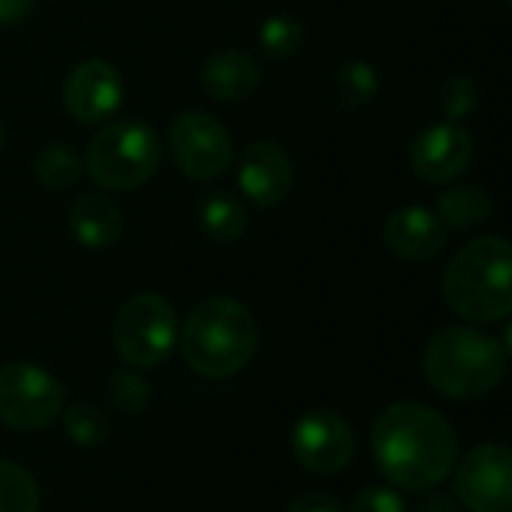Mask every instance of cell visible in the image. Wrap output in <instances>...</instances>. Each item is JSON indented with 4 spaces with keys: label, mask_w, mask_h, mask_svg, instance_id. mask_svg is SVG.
<instances>
[{
    "label": "cell",
    "mask_w": 512,
    "mask_h": 512,
    "mask_svg": "<svg viewBox=\"0 0 512 512\" xmlns=\"http://www.w3.org/2000/svg\"><path fill=\"white\" fill-rule=\"evenodd\" d=\"M456 495L471 512L512 510V456L504 444H480L456 465Z\"/></svg>",
    "instance_id": "cell-10"
},
{
    "label": "cell",
    "mask_w": 512,
    "mask_h": 512,
    "mask_svg": "<svg viewBox=\"0 0 512 512\" xmlns=\"http://www.w3.org/2000/svg\"><path fill=\"white\" fill-rule=\"evenodd\" d=\"M39 510V486L36 480L15 462L0 459V512H36Z\"/></svg>",
    "instance_id": "cell-22"
},
{
    "label": "cell",
    "mask_w": 512,
    "mask_h": 512,
    "mask_svg": "<svg viewBox=\"0 0 512 512\" xmlns=\"http://www.w3.org/2000/svg\"><path fill=\"white\" fill-rule=\"evenodd\" d=\"M510 351L477 327H447L435 333L423 354V372L432 390L468 402L495 393L507 375Z\"/></svg>",
    "instance_id": "cell-4"
},
{
    "label": "cell",
    "mask_w": 512,
    "mask_h": 512,
    "mask_svg": "<svg viewBox=\"0 0 512 512\" xmlns=\"http://www.w3.org/2000/svg\"><path fill=\"white\" fill-rule=\"evenodd\" d=\"M264 81L261 63L243 48H219L201 66V87L216 102L249 99Z\"/></svg>",
    "instance_id": "cell-15"
},
{
    "label": "cell",
    "mask_w": 512,
    "mask_h": 512,
    "mask_svg": "<svg viewBox=\"0 0 512 512\" xmlns=\"http://www.w3.org/2000/svg\"><path fill=\"white\" fill-rule=\"evenodd\" d=\"M381 90L378 69L366 60H348L342 63L330 78V102L339 111H357L369 105Z\"/></svg>",
    "instance_id": "cell-19"
},
{
    "label": "cell",
    "mask_w": 512,
    "mask_h": 512,
    "mask_svg": "<svg viewBox=\"0 0 512 512\" xmlns=\"http://www.w3.org/2000/svg\"><path fill=\"white\" fill-rule=\"evenodd\" d=\"M450 228L441 222V216L429 207L408 204L390 213L384 222V246L408 264H429L441 258L447 249Z\"/></svg>",
    "instance_id": "cell-14"
},
{
    "label": "cell",
    "mask_w": 512,
    "mask_h": 512,
    "mask_svg": "<svg viewBox=\"0 0 512 512\" xmlns=\"http://www.w3.org/2000/svg\"><path fill=\"white\" fill-rule=\"evenodd\" d=\"M105 393H108V402L123 414H144L150 399H153L150 384L138 372H129V369L111 372V378L105 384Z\"/></svg>",
    "instance_id": "cell-24"
},
{
    "label": "cell",
    "mask_w": 512,
    "mask_h": 512,
    "mask_svg": "<svg viewBox=\"0 0 512 512\" xmlns=\"http://www.w3.org/2000/svg\"><path fill=\"white\" fill-rule=\"evenodd\" d=\"M504 3H510V0H504Z\"/></svg>",
    "instance_id": "cell-31"
},
{
    "label": "cell",
    "mask_w": 512,
    "mask_h": 512,
    "mask_svg": "<svg viewBox=\"0 0 512 512\" xmlns=\"http://www.w3.org/2000/svg\"><path fill=\"white\" fill-rule=\"evenodd\" d=\"M237 186L255 207H279L294 189V165L285 147L270 138L249 144L237 165Z\"/></svg>",
    "instance_id": "cell-13"
},
{
    "label": "cell",
    "mask_w": 512,
    "mask_h": 512,
    "mask_svg": "<svg viewBox=\"0 0 512 512\" xmlns=\"http://www.w3.org/2000/svg\"><path fill=\"white\" fill-rule=\"evenodd\" d=\"M492 195L477 186V183H462V186H450L447 192H441L435 213L441 216V222L453 231H471L477 225H483L492 216Z\"/></svg>",
    "instance_id": "cell-17"
},
{
    "label": "cell",
    "mask_w": 512,
    "mask_h": 512,
    "mask_svg": "<svg viewBox=\"0 0 512 512\" xmlns=\"http://www.w3.org/2000/svg\"><path fill=\"white\" fill-rule=\"evenodd\" d=\"M63 414V429L66 438L81 447V450H93L99 444H105L108 438V417L96 402H72Z\"/></svg>",
    "instance_id": "cell-21"
},
{
    "label": "cell",
    "mask_w": 512,
    "mask_h": 512,
    "mask_svg": "<svg viewBox=\"0 0 512 512\" xmlns=\"http://www.w3.org/2000/svg\"><path fill=\"white\" fill-rule=\"evenodd\" d=\"M294 459L309 474H339L357 453V438L348 420L336 411H309L291 429Z\"/></svg>",
    "instance_id": "cell-9"
},
{
    "label": "cell",
    "mask_w": 512,
    "mask_h": 512,
    "mask_svg": "<svg viewBox=\"0 0 512 512\" xmlns=\"http://www.w3.org/2000/svg\"><path fill=\"white\" fill-rule=\"evenodd\" d=\"M69 231L84 249H111L120 240L123 213L108 192H81L69 207Z\"/></svg>",
    "instance_id": "cell-16"
},
{
    "label": "cell",
    "mask_w": 512,
    "mask_h": 512,
    "mask_svg": "<svg viewBox=\"0 0 512 512\" xmlns=\"http://www.w3.org/2000/svg\"><path fill=\"white\" fill-rule=\"evenodd\" d=\"M447 306L471 324H498L512 312V249L498 234L465 243L444 273Z\"/></svg>",
    "instance_id": "cell-3"
},
{
    "label": "cell",
    "mask_w": 512,
    "mask_h": 512,
    "mask_svg": "<svg viewBox=\"0 0 512 512\" xmlns=\"http://www.w3.org/2000/svg\"><path fill=\"white\" fill-rule=\"evenodd\" d=\"M3 141H6V126H3V120H0V150H3Z\"/></svg>",
    "instance_id": "cell-30"
},
{
    "label": "cell",
    "mask_w": 512,
    "mask_h": 512,
    "mask_svg": "<svg viewBox=\"0 0 512 512\" xmlns=\"http://www.w3.org/2000/svg\"><path fill=\"white\" fill-rule=\"evenodd\" d=\"M168 147L174 165L189 180H216L234 162V144L225 123L201 108H189L174 117L168 129Z\"/></svg>",
    "instance_id": "cell-8"
},
{
    "label": "cell",
    "mask_w": 512,
    "mask_h": 512,
    "mask_svg": "<svg viewBox=\"0 0 512 512\" xmlns=\"http://www.w3.org/2000/svg\"><path fill=\"white\" fill-rule=\"evenodd\" d=\"M351 512H408V507L399 492L387 486H369L354 498Z\"/></svg>",
    "instance_id": "cell-26"
},
{
    "label": "cell",
    "mask_w": 512,
    "mask_h": 512,
    "mask_svg": "<svg viewBox=\"0 0 512 512\" xmlns=\"http://www.w3.org/2000/svg\"><path fill=\"white\" fill-rule=\"evenodd\" d=\"M477 102H480V90H477L474 78H468V75H450L438 90V108L453 123L465 120L477 108Z\"/></svg>",
    "instance_id": "cell-25"
},
{
    "label": "cell",
    "mask_w": 512,
    "mask_h": 512,
    "mask_svg": "<svg viewBox=\"0 0 512 512\" xmlns=\"http://www.w3.org/2000/svg\"><path fill=\"white\" fill-rule=\"evenodd\" d=\"M258 42H261V48H264L270 57L288 60V57H294V54L303 48L306 33H303V24H300L297 18H291V15H273V18H267V21L261 24Z\"/></svg>",
    "instance_id": "cell-23"
},
{
    "label": "cell",
    "mask_w": 512,
    "mask_h": 512,
    "mask_svg": "<svg viewBox=\"0 0 512 512\" xmlns=\"http://www.w3.org/2000/svg\"><path fill=\"white\" fill-rule=\"evenodd\" d=\"M198 225L213 243H237L249 228V213L231 192L213 189L198 207Z\"/></svg>",
    "instance_id": "cell-18"
},
{
    "label": "cell",
    "mask_w": 512,
    "mask_h": 512,
    "mask_svg": "<svg viewBox=\"0 0 512 512\" xmlns=\"http://www.w3.org/2000/svg\"><path fill=\"white\" fill-rule=\"evenodd\" d=\"M420 512H462V507L453 501V498H447V495H435V498H429Z\"/></svg>",
    "instance_id": "cell-29"
},
{
    "label": "cell",
    "mask_w": 512,
    "mask_h": 512,
    "mask_svg": "<svg viewBox=\"0 0 512 512\" xmlns=\"http://www.w3.org/2000/svg\"><path fill=\"white\" fill-rule=\"evenodd\" d=\"M474 162V135L453 120L426 126L411 141V168L423 183L444 186L459 180Z\"/></svg>",
    "instance_id": "cell-11"
},
{
    "label": "cell",
    "mask_w": 512,
    "mask_h": 512,
    "mask_svg": "<svg viewBox=\"0 0 512 512\" xmlns=\"http://www.w3.org/2000/svg\"><path fill=\"white\" fill-rule=\"evenodd\" d=\"M66 387L33 363L0 366V423L15 432L48 429L63 411Z\"/></svg>",
    "instance_id": "cell-7"
},
{
    "label": "cell",
    "mask_w": 512,
    "mask_h": 512,
    "mask_svg": "<svg viewBox=\"0 0 512 512\" xmlns=\"http://www.w3.org/2000/svg\"><path fill=\"white\" fill-rule=\"evenodd\" d=\"M33 174L42 186L48 189H69L81 180L84 174V159L63 141L45 144L33 156Z\"/></svg>",
    "instance_id": "cell-20"
},
{
    "label": "cell",
    "mask_w": 512,
    "mask_h": 512,
    "mask_svg": "<svg viewBox=\"0 0 512 512\" xmlns=\"http://www.w3.org/2000/svg\"><path fill=\"white\" fill-rule=\"evenodd\" d=\"M162 162V144L144 120L105 123L87 144L84 171L102 192H129L144 186Z\"/></svg>",
    "instance_id": "cell-5"
},
{
    "label": "cell",
    "mask_w": 512,
    "mask_h": 512,
    "mask_svg": "<svg viewBox=\"0 0 512 512\" xmlns=\"http://www.w3.org/2000/svg\"><path fill=\"white\" fill-rule=\"evenodd\" d=\"M33 9V0H0V27L18 24Z\"/></svg>",
    "instance_id": "cell-28"
},
{
    "label": "cell",
    "mask_w": 512,
    "mask_h": 512,
    "mask_svg": "<svg viewBox=\"0 0 512 512\" xmlns=\"http://www.w3.org/2000/svg\"><path fill=\"white\" fill-rule=\"evenodd\" d=\"M255 351V315L231 297H210L198 303L180 327V354L186 366L210 381L234 378L249 366Z\"/></svg>",
    "instance_id": "cell-2"
},
{
    "label": "cell",
    "mask_w": 512,
    "mask_h": 512,
    "mask_svg": "<svg viewBox=\"0 0 512 512\" xmlns=\"http://www.w3.org/2000/svg\"><path fill=\"white\" fill-rule=\"evenodd\" d=\"M288 512H345L342 510V504L333 498V495H327V492H306V495H300Z\"/></svg>",
    "instance_id": "cell-27"
},
{
    "label": "cell",
    "mask_w": 512,
    "mask_h": 512,
    "mask_svg": "<svg viewBox=\"0 0 512 512\" xmlns=\"http://www.w3.org/2000/svg\"><path fill=\"white\" fill-rule=\"evenodd\" d=\"M177 345V312L162 294H135L114 318V348L132 369H153Z\"/></svg>",
    "instance_id": "cell-6"
},
{
    "label": "cell",
    "mask_w": 512,
    "mask_h": 512,
    "mask_svg": "<svg viewBox=\"0 0 512 512\" xmlns=\"http://www.w3.org/2000/svg\"><path fill=\"white\" fill-rule=\"evenodd\" d=\"M126 81L108 60H84L63 81V105L78 123H105L123 105Z\"/></svg>",
    "instance_id": "cell-12"
},
{
    "label": "cell",
    "mask_w": 512,
    "mask_h": 512,
    "mask_svg": "<svg viewBox=\"0 0 512 512\" xmlns=\"http://www.w3.org/2000/svg\"><path fill=\"white\" fill-rule=\"evenodd\" d=\"M372 456L384 480L405 492L441 486L459 462V438L444 414L417 402L384 408L372 426Z\"/></svg>",
    "instance_id": "cell-1"
}]
</instances>
